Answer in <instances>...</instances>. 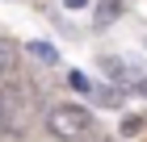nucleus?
I'll list each match as a JSON object with an SVG mask.
<instances>
[{
	"mask_svg": "<svg viewBox=\"0 0 147 142\" xmlns=\"http://www.w3.org/2000/svg\"><path fill=\"white\" fill-rule=\"evenodd\" d=\"M38 113H42V96L30 79H4L0 88V134L9 138H25L34 130Z\"/></svg>",
	"mask_w": 147,
	"mask_h": 142,
	"instance_id": "1",
	"label": "nucleus"
},
{
	"mask_svg": "<svg viewBox=\"0 0 147 142\" xmlns=\"http://www.w3.org/2000/svg\"><path fill=\"white\" fill-rule=\"evenodd\" d=\"M71 88H76V92H88V75H80V71H71Z\"/></svg>",
	"mask_w": 147,
	"mask_h": 142,
	"instance_id": "9",
	"label": "nucleus"
},
{
	"mask_svg": "<svg viewBox=\"0 0 147 142\" xmlns=\"http://www.w3.org/2000/svg\"><path fill=\"white\" fill-rule=\"evenodd\" d=\"M0 138H4V134H0Z\"/></svg>",
	"mask_w": 147,
	"mask_h": 142,
	"instance_id": "12",
	"label": "nucleus"
},
{
	"mask_svg": "<svg viewBox=\"0 0 147 142\" xmlns=\"http://www.w3.org/2000/svg\"><path fill=\"white\" fill-rule=\"evenodd\" d=\"M63 4H67V9H84L88 0H63Z\"/></svg>",
	"mask_w": 147,
	"mask_h": 142,
	"instance_id": "10",
	"label": "nucleus"
},
{
	"mask_svg": "<svg viewBox=\"0 0 147 142\" xmlns=\"http://www.w3.org/2000/svg\"><path fill=\"white\" fill-rule=\"evenodd\" d=\"M21 71V46L13 38H0V79H17Z\"/></svg>",
	"mask_w": 147,
	"mask_h": 142,
	"instance_id": "4",
	"label": "nucleus"
},
{
	"mask_svg": "<svg viewBox=\"0 0 147 142\" xmlns=\"http://www.w3.org/2000/svg\"><path fill=\"white\" fill-rule=\"evenodd\" d=\"M25 50H30V55H34L38 63H46V67H51V63H59V50H55L51 42H30Z\"/></svg>",
	"mask_w": 147,
	"mask_h": 142,
	"instance_id": "7",
	"label": "nucleus"
},
{
	"mask_svg": "<svg viewBox=\"0 0 147 142\" xmlns=\"http://www.w3.org/2000/svg\"><path fill=\"white\" fill-rule=\"evenodd\" d=\"M122 134H126V138L143 134V117H126V121H122Z\"/></svg>",
	"mask_w": 147,
	"mask_h": 142,
	"instance_id": "8",
	"label": "nucleus"
},
{
	"mask_svg": "<svg viewBox=\"0 0 147 142\" xmlns=\"http://www.w3.org/2000/svg\"><path fill=\"white\" fill-rule=\"evenodd\" d=\"M84 96H88L92 105H105V109H122L126 92H118L113 84H88V92H84Z\"/></svg>",
	"mask_w": 147,
	"mask_h": 142,
	"instance_id": "5",
	"label": "nucleus"
},
{
	"mask_svg": "<svg viewBox=\"0 0 147 142\" xmlns=\"http://www.w3.org/2000/svg\"><path fill=\"white\" fill-rule=\"evenodd\" d=\"M122 9H126L122 0H101V4L92 9V21H97V25H101V29H105V25H109V21H118V17H122Z\"/></svg>",
	"mask_w": 147,
	"mask_h": 142,
	"instance_id": "6",
	"label": "nucleus"
},
{
	"mask_svg": "<svg viewBox=\"0 0 147 142\" xmlns=\"http://www.w3.org/2000/svg\"><path fill=\"white\" fill-rule=\"evenodd\" d=\"M101 71H105V79H109L118 92H139V96H147V67L126 63V59H118V55H101Z\"/></svg>",
	"mask_w": 147,
	"mask_h": 142,
	"instance_id": "3",
	"label": "nucleus"
},
{
	"mask_svg": "<svg viewBox=\"0 0 147 142\" xmlns=\"http://www.w3.org/2000/svg\"><path fill=\"white\" fill-rule=\"evenodd\" d=\"M92 130H97L92 109H84L76 100H63V105L46 109V134L59 142H84V138H92Z\"/></svg>",
	"mask_w": 147,
	"mask_h": 142,
	"instance_id": "2",
	"label": "nucleus"
},
{
	"mask_svg": "<svg viewBox=\"0 0 147 142\" xmlns=\"http://www.w3.org/2000/svg\"><path fill=\"white\" fill-rule=\"evenodd\" d=\"M92 142H113V138H92Z\"/></svg>",
	"mask_w": 147,
	"mask_h": 142,
	"instance_id": "11",
	"label": "nucleus"
}]
</instances>
